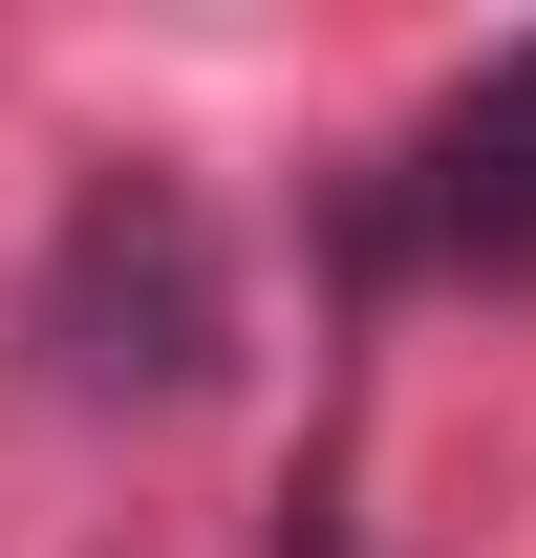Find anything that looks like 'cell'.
Instances as JSON below:
<instances>
[{
    "label": "cell",
    "instance_id": "1",
    "mask_svg": "<svg viewBox=\"0 0 536 558\" xmlns=\"http://www.w3.org/2000/svg\"><path fill=\"white\" fill-rule=\"evenodd\" d=\"M22 344L65 409H194L236 365V236H215L194 172H86L44 279H22Z\"/></svg>",
    "mask_w": 536,
    "mask_h": 558
}]
</instances>
